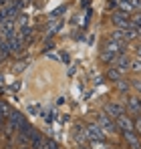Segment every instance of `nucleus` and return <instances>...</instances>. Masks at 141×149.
Instances as JSON below:
<instances>
[{"label":"nucleus","instance_id":"2eb2a0df","mask_svg":"<svg viewBox=\"0 0 141 149\" xmlns=\"http://www.w3.org/2000/svg\"><path fill=\"white\" fill-rule=\"evenodd\" d=\"M109 38H113V40H119V42H129V38H127V30H123V28H115L113 32H111V36Z\"/></svg>","mask_w":141,"mask_h":149},{"label":"nucleus","instance_id":"0eeeda50","mask_svg":"<svg viewBox=\"0 0 141 149\" xmlns=\"http://www.w3.org/2000/svg\"><path fill=\"white\" fill-rule=\"evenodd\" d=\"M115 125L119 127V131H135V123L131 121V117L127 113L119 115L117 119H115Z\"/></svg>","mask_w":141,"mask_h":149},{"label":"nucleus","instance_id":"20e7f679","mask_svg":"<svg viewBox=\"0 0 141 149\" xmlns=\"http://www.w3.org/2000/svg\"><path fill=\"white\" fill-rule=\"evenodd\" d=\"M125 42H119V40H113V38H107L105 42H103V47L101 50L103 52H113V54H121V52H125Z\"/></svg>","mask_w":141,"mask_h":149},{"label":"nucleus","instance_id":"c756f323","mask_svg":"<svg viewBox=\"0 0 141 149\" xmlns=\"http://www.w3.org/2000/svg\"><path fill=\"white\" fill-rule=\"evenodd\" d=\"M43 149H59L57 147V141H52V139H45V147Z\"/></svg>","mask_w":141,"mask_h":149},{"label":"nucleus","instance_id":"6e6552de","mask_svg":"<svg viewBox=\"0 0 141 149\" xmlns=\"http://www.w3.org/2000/svg\"><path fill=\"white\" fill-rule=\"evenodd\" d=\"M131 63H133V61L129 58V54H127V52H121V54H117V58L113 61V67H117L119 71L125 73V71L131 69Z\"/></svg>","mask_w":141,"mask_h":149},{"label":"nucleus","instance_id":"e433bc0d","mask_svg":"<svg viewBox=\"0 0 141 149\" xmlns=\"http://www.w3.org/2000/svg\"><path fill=\"white\" fill-rule=\"evenodd\" d=\"M2 61H4V58H2V56H0V65H2Z\"/></svg>","mask_w":141,"mask_h":149},{"label":"nucleus","instance_id":"412c9836","mask_svg":"<svg viewBox=\"0 0 141 149\" xmlns=\"http://www.w3.org/2000/svg\"><path fill=\"white\" fill-rule=\"evenodd\" d=\"M8 113H10V111H8L6 103H2V101H0V127H2V123L8 119Z\"/></svg>","mask_w":141,"mask_h":149},{"label":"nucleus","instance_id":"2f4dec72","mask_svg":"<svg viewBox=\"0 0 141 149\" xmlns=\"http://www.w3.org/2000/svg\"><path fill=\"white\" fill-rule=\"evenodd\" d=\"M131 85H133V87H135V89H137V91L141 93V81H139V79H137V81H133Z\"/></svg>","mask_w":141,"mask_h":149},{"label":"nucleus","instance_id":"f8f14e48","mask_svg":"<svg viewBox=\"0 0 141 149\" xmlns=\"http://www.w3.org/2000/svg\"><path fill=\"white\" fill-rule=\"evenodd\" d=\"M73 137H75V141H77V145H87V141H89V133H87V127H75V131H73Z\"/></svg>","mask_w":141,"mask_h":149},{"label":"nucleus","instance_id":"aec40b11","mask_svg":"<svg viewBox=\"0 0 141 149\" xmlns=\"http://www.w3.org/2000/svg\"><path fill=\"white\" fill-rule=\"evenodd\" d=\"M89 147L91 149H111L107 145V141H103V139H89Z\"/></svg>","mask_w":141,"mask_h":149},{"label":"nucleus","instance_id":"ddd939ff","mask_svg":"<svg viewBox=\"0 0 141 149\" xmlns=\"http://www.w3.org/2000/svg\"><path fill=\"white\" fill-rule=\"evenodd\" d=\"M127 111L133 113L135 117L141 115V99H139V97H131V95L127 97Z\"/></svg>","mask_w":141,"mask_h":149},{"label":"nucleus","instance_id":"9d476101","mask_svg":"<svg viewBox=\"0 0 141 149\" xmlns=\"http://www.w3.org/2000/svg\"><path fill=\"white\" fill-rule=\"evenodd\" d=\"M6 42H8L12 54H20L24 50V40L20 38V34H16V36H12V38H6Z\"/></svg>","mask_w":141,"mask_h":149},{"label":"nucleus","instance_id":"473e14b6","mask_svg":"<svg viewBox=\"0 0 141 149\" xmlns=\"http://www.w3.org/2000/svg\"><path fill=\"white\" fill-rule=\"evenodd\" d=\"M135 58H141V45L135 47Z\"/></svg>","mask_w":141,"mask_h":149},{"label":"nucleus","instance_id":"58836bf2","mask_svg":"<svg viewBox=\"0 0 141 149\" xmlns=\"http://www.w3.org/2000/svg\"><path fill=\"white\" fill-rule=\"evenodd\" d=\"M22 149H24V147H22Z\"/></svg>","mask_w":141,"mask_h":149},{"label":"nucleus","instance_id":"9b49d317","mask_svg":"<svg viewBox=\"0 0 141 149\" xmlns=\"http://www.w3.org/2000/svg\"><path fill=\"white\" fill-rule=\"evenodd\" d=\"M109 117H113V119H117L119 115H123V113H127V109L125 107H121L119 103H107L105 105V109H103Z\"/></svg>","mask_w":141,"mask_h":149},{"label":"nucleus","instance_id":"bb28decb","mask_svg":"<svg viewBox=\"0 0 141 149\" xmlns=\"http://www.w3.org/2000/svg\"><path fill=\"white\" fill-rule=\"evenodd\" d=\"M131 71L141 73V58H133V63H131Z\"/></svg>","mask_w":141,"mask_h":149},{"label":"nucleus","instance_id":"7ed1b4c3","mask_svg":"<svg viewBox=\"0 0 141 149\" xmlns=\"http://www.w3.org/2000/svg\"><path fill=\"white\" fill-rule=\"evenodd\" d=\"M0 32H2L4 40H6V38H12V36H16V34H18V24H16V20H12V18H6V20L0 24Z\"/></svg>","mask_w":141,"mask_h":149},{"label":"nucleus","instance_id":"c9c22d12","mask_svg":"<svg viewBox=\"0 0 141 149\" xmlns=\"http://www.w3.org/2000/svg\"><path fill=\"white\" fill-rule=\"evenodd\" d=\"M2 40H4V36H2V32H0V42H2Z\"/></svg>","mask_w":141,"mask_h":149},{"label":"nucleus","instance_id":"c85d7f7f","mask_svg":"<svg viewBox=\"0 0 141 149\" xmlns=\"http://www.w3.org/2000/svg\"><path fill=\"white\" fill-rule=\"evenodd\" d=\"M133 123H135V133L141 137V115H137V117L133 119Z\"/></svg>","mask_w":141,"mask_h":149},{"label":"nucleus","instance_id":"72a5a7b5","mask_svg":"<svg viewBox=\"0 0 141 149\" xmlns=\"http://www.w3.org/2000/svg\"><path fill=\"white\" fill-rule=\"evenodd\" d=\"M6 4H10V0H0V6H6Z\"/></svg>","mask_w":141,"mask_h":149},{"label":"nucleus","instance_id":"f03ea898","mask_svg":"<svg viewBox=\"0 0 141 149\" xmlns=\"http://www.w3.org/2000/svg\"><path fill=\"white\" fill-rule=\"evenodd\" d=\"M111 22L115 24V28H123V30H129L131 28V14L123 12V10H115L111 14Z\"/></svg>","mask_w":141,"mask_h":149},{"label":"nucleus","instance_id":"cd10ccee","mask_svg":"<svg viewBox=\"0 0 141 149\" xmlns=\"http://www.w3.org/2000/svg\"><path fill=\"white\" fill-rule=\"evenodd\" d=\"M10 4L16 8V10H22L24 8V4H26V0H10Z\"/></svg>","mask_w":141,"mask_h":149},{"label":"nucleus","instance_id":"f704fd0d","mask_svg":"<svg viewBox=\"0 0 141 149\" xmlns=\"http://www.w3.org/2000/svg\"><path fill=\"white\" fill-rule=\"evenodd\" d=\"M77 149H91V147H83V145H79V147H77Z\"/></svg>","mask_w":141,"mask_h":149},{"label":"nucleus","instance_id":"393cba45","mask_svg":"<svg viewBox=\"0 0 141 149\" xmlns=\"http://www.w3.org/2000/svg\"><path fill=\"white\" fill-rule=\"evenodd\" d=\"M117 87H119V91H121V93H127V91H129V87H131V83H125V81L121 79V81H117Z\"/></svg>","mask_w":141,"mask_h":149},{"label":"nucleus","instance_id":"b1692460","mask_svg":"<svg viewBox=\"0 0 141 149\" xmlns=\"http://www.w3.org/2000/svg\"><path fill=\"white\" fill-rule=\"evenodd\" d=\"M16 24H18V28H22V26H28V14L20 12V14L16 16Z\"/></svg>","mask_w":141,"mask_h":149},{"label":"nucleus","instance_id":"4c0bfd02","mask_svg":"<svg viewBox=\"0 0 141 149\" xmlns=\"http://www.w3.org/2000/svg\"><path fill=\"white\" fill-rule=\"evenodd\" d=\"M0 81H2V74H0Z\"/></svg>","mask_w":141,"mask_h":149},{"label":"nucleus","instance_id":"a211bd4d","mask_svg":"<svg viewBox=\"0 0 141 149\" xmlns=\"http://www.w3.org/2000/svg\"><path fill=\"white\" fill-rule=\"evenodd\" d=\"M61 26H63V22H61V20H52V24L47 28V36H45V38L48 40V38H50L52 34H57V32L61 30Z\"/></svg>","mask_w":141,"mask_h":149},{"label":"nucleus","instance_id":"7c9ffc66","mask_svg":"<svg viewBox=\"0 0 141 149\" xmlns=\"http://www.w3.org/2000/svg\"><path fill=\"white\" fill-rule=\"evenodd\" d=\"M45 119L47 121H52L54 119V111H45Z\"/></svg>","mask_w":141,"mask_h":149},{"label":"nucleus","instance_id":"f3484780","mask_svg":"<svg viewBox=\"0 0 141 149\" xmlns=\"http://www.w3.org/2000/svg\"><path fill=\"white\" fill-rule=\"evenodd\" d=\"M18 34H20V38L24 40V45H28L30 40H32V26H22V28H18Z\"/></svg>","mask_w":141,"mask_h":149},{"label":"nucleus","instance_id":"4468645a","mask_svg":"<svg viewBox=\"0 0 141 149\" xmlns=\"http://www.w3.org/2000/svg\"><path fill=\"white\" fill-rule=\"evenodd\" d=\"M30 147L32 149H43L45 147V137H43V133L40 131H32V135H30Z\"/></svg>","mask_w":141,"mask_h":149},{"label":"nucleus","instance_id":"5701e85b","mask_svg":"<svg viewBox=\"0 0 141 149\" xmlns=\"http://www.w3.org/2000/svg\"><path fill=\"white\" fill-rule=\"evenodd\" d=\"M99 58H101L103 63H113V61L117 58V54H113V52H103V50H101V54H99Z\"/></svg>","mask_w":141,"mask_h":149},{"label":"nucleus","instance_id":"dca6fc26","mask_svg":"<svg viewBox=\"0 0 141 149\" xmlns=\"http://www.w3.org/2000/svg\"><path fill=\"white\" fill-rule=\"evenodd\" d=\"M105 77H107L109 81L117 83V81H121V79H123V71H119L117 67H111V69H107V73H105Z\"/></svg>","mask_w":141,"mask_h":149},{"label":"nucleus","instance_id":"6ab92c4d","mask_svg":"<svg viewBox=\"0 0 141 149\" xmlns=\"http://www.w3.org/2000/svg\"><path fill=\"white\" fill-rule=\"evenodd\" d=\"M65 12H67V4H61L59 8H54V10L48 14V20H59L61 14H65Z\"/></svg>","mask_w":141,"mask_h":149},{"label":"nucleus","instance_id":"423d86ee","mask_svg":"<svg viewBox=\"0 0 141 149\" xmlns=\"http://www.w3.org/2000/svg\"><path fill=\"white\" fill-rule=\"evenodd\" d=\"M87 133H89V139H103V141L107 139V131L97 123V121L87 125Z\"/></svg>","mask_w":141,"mask_h":149},{"label":"nucleus","instance_id":"1a4fd4ad","mask_svg":"<svg viewBox=\"0 0 141 149\" xmlns=\"http://www.w3.org/2000/svg\"><path fill=\"white\" fill-rule=\"evenodd\" d=\"M123 133V139H125V143L129 145L131 149H141V141H139V135L135 133V131H121Z\"/></svg>","mask_w":141,"mask_h":149},{"label":"nucleus","instance_id":"4be33fe9","mask_svg":"<svg viewBox=\"0 0 141 149\" xmlns=\"http://www.w3.org/2000/svg\"><path fill=\"white\" fill-rule=\"evenodd\" d=\"M10 54H12V52H10L8 42H6V40H2V42H0V56H2V58H8Z\"/></svg>","mask_w":141,"mask_h":149},{"label":"nucleus","instance_id":"f257e3e1","mask_svg":"<svg viewBox=\"0 0 141 149\" xmlns=\"http://www.w3.org/2000/svg\"><path fill=\"white\" fill-rule=\"evenodd\" d=\"M97 123L101 125L109 135H115V133L119 131V127L115 125V119H113V117H109L105 111H99V113H97Z\"/></svg>","mask_w":141,"mask_h":149},{"label":"nucleus","instance_id":"a878e982","mask_svg":"<svg viewBox=\"0 0 141 149\" xmlns=\"http://www.w3.org/2000/svg\"><path fill=\"white\" fill-rule=\"evenodd\" d=\"M131 24L141 26V12H133V14H131Z\"/></svg>","mask_w":141,"mask_h":149},{"label":"nucleus","instance_id":"39448f33","mask_svg":"<svg viewBox=\"0 0 141 149\" xmlns=\"http://www.w3.org/2000/svg\"><path fill=\"white\" fill-rule=\"evenodd\" d=\"M32 131H34V127L28 123V121L18 129V145H20V147L30 145V135H32Z\"/></svg>","mask_w":141,"mask_h":149}]
</instances>
